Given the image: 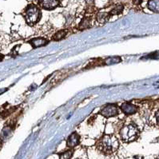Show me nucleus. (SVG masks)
Returning <instances> with one entry per match:
<instances>
[{
    "mask_svg": "<svg viewBox=\"0 0 159 159\" xmlns=\"http://www.w3.org/2000/svg\"><path fill=\"white\" fill-rule=\"evenodd\" d=\"M26 19L30 24H34L38 21L40 18V11L35 6H29L26 10Z\"/></svg>",
    "mask_w": 159,
    "mask_h": 159,
    "instance_id": "obj_3",
    "label": "nucleus"
},
{
    "mask_svg": "<svg viewBox=\"0 0 159 159\" xmlns=\"http://www.w3.org/2000/svg\"><path fill=\"white\" fill-rule=\"evenodd\" d=\"M148 7L150 11L159 13V0H150L148 2Z\"/></svg>",
    "mask_w": 159,
    "mask_h": 159,
    "instance_id": "obj_8",
    "label": "nucleus"
},
{
    "mask_svg": "<svg viewBox=\"0 0 159 159\" xmlns=\"http://www.w3.org/2000/svg\"><path fill=\"white\" fill-rule=\"evenodd\" d=\"M2 59V55H0V61H1Z\"/></svg>",
    "mask_w": 159,
    "mask_h": 159,
    "instance_id": "obj_14",
    "label": "nucleus"
},
{
    "mask_svg": "<svg viewBox=\"0 0 159 159\" xmlns=\"http://www.w3.org/2000/svg\"><path fill=\"white\" fill-rule=\"evenodd\" d=\"M38 3L44 9H53L59 3V0H38Z\"/></svg>",
    "mask_w": 159,
    "mask_h": 159,
    "instance_id": "obj_5",
    "label": "nucleus"
},
{
    "mask_svg": "<svg viewBox=\"0 0 159 159\" xmlns=\"http://www.w3.org/2000/svg\"><path fill=\"white\" fill-rule=\"evenodd\" d=\"M99 150L106 154L114 153L118 147V141L114 135H105L98 144Z\"/></svg>",
    "mask_w": 159,
    "mask_h": 159,
    "instance_id": "obj_1",
    "label": "nucleus"
},
{
    "mask_svg": "<svg viewBox=\"0 0 159 159\" xmlns=\"http://www.w3.org/2000/svg\"><path fill=\"white\" fill-rule=\"evenodd\" d=\"M98 20L101 22H104L106 20H107L108 18V15L106 13H100L98 15Z\"/></svg>",
    "mask_w": 159,
    "mask_h": 159,
    "instance_id": "obj_11",
    "label": "nucleus"
},
{
    "mask_svg": "<svg viewBox=\"0 0 159 159\" xmlns=\"http://www.w3.org/2000/svg\"><path fill=\"white\" fill-rule=\"evenodd\" d=\"M31 43L34 47H39L47 44V41L43 38H35V39L31 40Z\"/></svg>",
    "mask_w": 159,
    "mask_h": 159,
    "instance_id": "obj_9",
    "label": "nucleus"
},
{
    "mask_svg": "<svg viewBox=\"0 0 159 159\" xmlns=\"http://www.w3.org/2000/svg\"><path fill=\"white\" fill-rule=\"evenodd\" d=\"M78 142H79L78 135L77 134H72L67 140V146L70 147H74V146H77Z\"/></svg>",
    "mask_w": 159,
    "mask_h": 159,
    "instance_id": "obj_7",
    "label": "nucleus"
},
{
    "mask_svg": "<svg viewBox=\"0 0 159 159\" xmlns=\"http://www.w3.org/2000/svg\"><path fill=\"white\" fill-rule=\"evenodd\" d=\"M139 134V131L137 128V126L134 125H127V126L122 127L120 131L121 137L124 141L130 142V141H134Z\"/></svg>",
    "mask_w": 159,
    "mask_h": 159,
    "instance_id": "obj_2",
    "label": "nucleus"
},
{
    "mask_svg": "<svg viewBox=\"0 0 159 159\" xmlns=\"http://www.w3.org/2000/svg\"><path fill=\"white\" fill-rule=\"evenodd\" d=\"M66 35V31H61L55 35V36H54V39L55 40L62 39V38H63L65 37Z\"/></svg>",
    "mask_w": 159,
    "mask_h": 159,
    "instance_id": "obj_10",
    "label": "nucleus"
},
{
    "mask_svg": "<svg viewBox=\"0 0 159 159\" xmlns=\"http://www.w3.org/2000/svg\"><path fill=\"white\" fill-rule=\"evenodd\" d=\"M133 2H134V3L136 5H139L141 4V2H142V0H133Z\"/></svg>",
    "mask_w": 159,
    "mask_h": 159,
    "instance_id": "obj_13",
    "label": "nucleus"
},
{
    "mask_svg": "<svg viewBox=\"0 0 159 159\" xmlns=\"http://www.w3.org/2000/svg\"><path fill=\"white\" fill-rule=\"evenodd\" d=\"M121 109L122 110L125 114H133L137 111V107L134 106V104L128 103V102H125L121 106Z\"/></svg>",
    "mask_w": 159,
    "mask_h": 159,
    "instance_id": "obj_6",
    "label": "nucleus"
},
{
    "mask_svg": "<svg viewBox=\"0 0 159 159\" xmlns=\"http://www.w3.org/2000/svg\"><path fill=\"white\" fill-rule=\"evenodd\" d=\"M155 118H156V122H157V125L159 126V109L155 113Z\"/></svg>",
    "mask_w": 159,
    "mask_h": 159,
    "instance_id": "obj_12",
    "label": "nucleus"
},
{
    "mask_svg": "<svg viewBox=\"0 0 159 159\" xmlns=\"http://www.w3.org/2000/svg\"><path fill=\"white\" fill-rule=\"evenodd\" d=\"M101 114L106 118L115 116V115L118 114V107L114 104L107 105L102 109Z\"/></svg>",
    "mask_w": 159,
    "mask_h": 159,
    "instance_id": "obj_4",
    "label": "nucleus"
}]
</instances>
